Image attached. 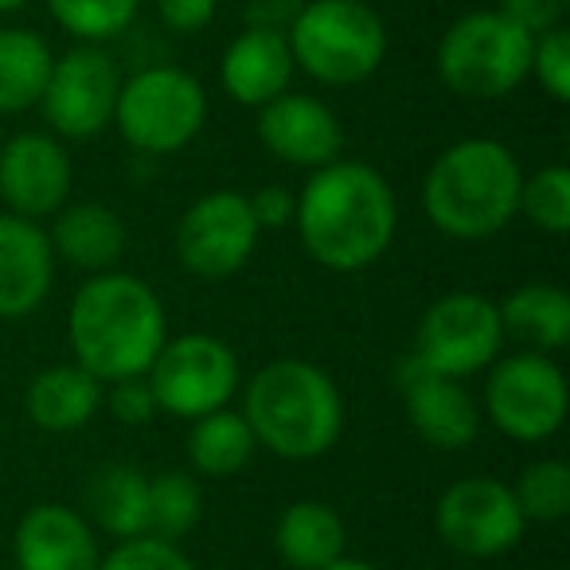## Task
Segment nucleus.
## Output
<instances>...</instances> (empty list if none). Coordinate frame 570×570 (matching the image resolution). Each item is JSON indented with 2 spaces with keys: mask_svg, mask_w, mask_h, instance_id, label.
<instances>
[{
  "mask_svg": "<svg viewBox=\"0 0 570 570\" xmlns=\"http://www.w3.org/2000/svg\"><path fill=\"white\" fill-rule=\"evenodd\" d=\"M297 235L317 266L356 274L387 254L399 230V204L383 173L364 160L313 168L297 191Z\"/></svg>",
  "mask_w": 570,
  "mask_h": 570,
  "instance_id": "obj_1",
  "label": "nucleus"
},
{
  "mask_svg": "<svg viewBox=\"0 0 570 570\" xmlns=\"http://www.w3.org/2000/svg\"><path fill=\"white\" fill-rule=\"evenodd\" d=\"M67 336L75 364L87 367L98 383L134 380L149 372L160 344L168 341L165 305L149 282L106 269L75 294Z\"/></svg>",
  "mask_w": 570,
  "mask_h": 570,
  "instance_id": "obj_2",
  "label": "nucleus"
},
{
  "mask_svg": "<svg viewBox=\"0 0 570 570\" xmlns=\"http://www.w3.org/2000/svg\"><path fill=\"white\" fill-rule=\"evenodd\" d=\"M520 160L508 145L489 137H469L442 153L430 165L422 184L426 219L442 235L476 243L492 238L520 212Z\"/></svg>",
  "mask_w": 570,
  "mask_h": 570,
  "instance_id": "obj_3",
  "label": "nucleus"
},
{
  "mask_svg": "<svg viewBox=\"0 0 570 570\" xmlns=\"http://www.w3.org/2000/svg\"><path fill=\"white\" fill-rule=\"evenodd\" d=\"M243 419L262 450L285 461H313L341 442L344 399L317 364L274 360L246 383Z\"/></svg>",
  "mask_w": 570,
  "mask_h": 570,
  "instance_id": "obj_4",
  "label": "nucleus"
},
{
  "mask_svg": "<svg viewBox=\"0 0 570 570\" xmlns=\"http://www.w3.org/2000/svg\"><path fill=\"white\" fill-rule=\"evenodd\" d=\"M285 40L294 63L325 87H356L387 56V28L367 0H305Z\"/></svg>",
  "mask_w": 570,
  "mask_h": 570,
  "instance_id": "obj_5",
  "label": "nucleus"
},
{
  "mask_svg": "<svg viewBox=\"0 0 570 570\" xmlns=\"http://www.w3.org/2000/svg\"><path fill=\"white\" fill-rule=\"evenodd\" d=\"M531 40L500 12H465L438 43V79L458 98L497 102L531 75Z\"/></svg>",
  "mask_w": 570,
  "mask_h": 570,
  "instance_id": "obj_6",
  "label": "nucleus"
},
{
  "mask_svg": "<svg viewBox=\"0 0 570 570\" xmlns=\"http://www.w3.org/2000/svg\"><path fill=\"white\" fill-rule=\"evenodd\" d=\"M207 121V90L180 67H145L121 82L114 126L137 153L165 157L196 141Z\"/></svg>",
  "mask_w": 570,
  "mask_h": 570,
  "instance_id": "obj_7",
  "label": "nucleus"
},
{
  "mask_svg": "<svg viewBox=\"0 0 570 570\" xmlns=\"http://www.w3.org/2000/svg\"><path fill=\"white\" fill-rule=\"evenodd\" d=\"M145 380H149L153 399H157V411L196 422L230 403L243 372H238V356L230 352L227 341L207 333H188L160 344Z\"/></svg>",
  "mask_w": 570,
  "mask_h": 570,
  "instance_id": "obj_8",
  "label": "nucleus"
},
{
  "mask_svg": "<svg viewBox=\"0 0 570 570\" xmlns=\"http://www.w3.org/2000/svg\"><path fill=\"white\" fill-rule=\"evenodd\" d=\"M567 403L562 367L543 352H515L500 360L484 383V411L492 426L523 445L559 434L567 422Z\"/></svg>",
  "mask_w": 570,
  "mask_h": 570,
  "instance_id": "obj_9",
  "label": "nucleus"
},
{
  "mask_svg": "<svg viewBox=\"0 0 570 570\" xmlns=\"http://www.w3.org/2000/svg\"><path fill=\"white\" fill-rule=\"evenodd\" d=\"M504 348L497 302L481 294H445L422 313L414 352L422 367L450 380H465L489 367Z\"/></svg>",
  "mask_w": 570,
  "mask_h": 570,
  "instance_id": "obj_10",
  "label": "nucleus"
},
{
  "mask_svg": "<svg viewBox=\"0 0 570 570\" xmlns=\"http://www.w3.org/2000/svg\"><path fill=\"white\" fill-rule=\"evenodd\" d=\"M434 528L445 547L469 559H497L523 539V520L515 492L497 476H465L450 484L434 508Z\"/></svg>",
  "mask_w": 570,
  "mask_h": 570,
  "instance_id": "obj_11",
  "label": "nucleus"
},
{
  "mask_svg": "<svg viewBox=\"0 0 570 570\" xmlns=\"http://www.w3.org/2000/svg\"><path fill=\"white\" fill-rule=\"evenodd\" d=\"M118 63L98 43H79L51 63L48 87H43V118L59 137L90 141L114 121L118 106Z\"/></svg>",
  "mask_w": 570,
  "mask_h": 570,
  "instance_id": "obj_12",
  "label": "nucleus"
},
{
  "mask_svg": "<svg viewBox=\"0 0 570 570\" xmlns=\"http://www.w3.org/2000/svg\"><path fill=\"white\" fill-rule=\"evenodd\" d=\"M258 223L250 215L243 191H207L199 196L188 212L180 215L176 227V254H180L184 269L207 282L230 277L246 266V258L254 254L258 243Z\"/></svg>",
  "mask_w": 570,
  "mask_h": 570,
  "instance_id": "obj_13",
  "label": "nucleus"
},
{
  "mask_svg": "<svg viewBox=\"0 0 570 570\" xmlns=\"http://www.w3.org/2000/svg\"><path fill=\"white\" fill-rule=\"evenodd\" d=\"M71 196V160L48 134H17L0 145V199L9 215L48 219Z\"/></svg>",
  "mask_w": 570,
  "mask_h": 570,
  "instance_id": "obj_14",
  "label": "nucleus"
},
{
  "mask_svg": "<svg viewBox=\"0 0 570 570\" xmlns=\"http://www.w3.org/2000/svg\"><path fill=\"white\" fill-rule=\"evenodd\" d=\"M399 395H403L406 419L419 430V438L434 450L458 453L476 442L481 430V411H476L473 395L461 387V380L438 375L422 367L414 356L399 364Z\"/></svg>",
  "mask_w": 570,
  "mask_h": 570,
  "instance_id": "obj_15",
  "label": "nucleus"
},
{
  "mask_svg": "<svg viewBox=\"0 0 570 570\" xmlns=\"http://www.w3.org/2000/svg\"><path fill=\"white\" fill-rule=\"evenodd\" d=\"M258 137L277 160L297 168H325L341 160L344 129L325 102L309 95H277L258 110Z\"/></svg>",
  "mask_w": 570,
  "mask_h": 570,
  "instance_id": "obj_16",
  "label": "nucleus"
},
{
  "mask_svg": "<svg viewBox=\"0 0 570 570\" xmlns=\"http://www.w3.org/2000/svg\"><path fill=\"white\" fill-rule=\"evenodd\" d=\"M56 250L40 223L0 215V321H24L48 302Z\"/></svg>",
  "mask_w": 570,
  "mask_h": 570,
  "instance_id": "obj_17",
  "label": "nucleus"
},
{
  "mask_svg": "<svg viewBox=\"0 0 570 570\" xmlns=\"http://www.w3.org/2000/svg\"><path fill=\"white\" fill-rule=\"evenodd\" d=\"M20 570H98V535L79 512L63 504H36L12 539Z\"/></svg>",
  "mask_w": 570,
  "mask_h": 570,
  "instance_id": "obj_18",
  "label": "nucleus"
},
{
  "mask_svg": "<svg viewBox=\"0 0 570 570\" xmlns=\"http://www.w3.org/2000/svg\"><path fill=\"white\" fill-rule=\"evenodd\" d=\"M294 71L297 63L285 32H277V28H246L223 51L219 82L238 106L262 110L266 102H274L277 95L289 90Z\"/></svg>",
  "mask_w": 570,
  "mask_h": 570,
  "instance_id": "obj_19",
  "label": "nucleus"
},
{
  "mask_svg": "<svg viewBox=\"0 0 570 570\" xmlns=\"http://www.w3.org/2000/svg\"><path fill=\"white\" fill-rule=\"evenodd\" d=\"M48 238L56 258L90 269V274H106L126 254V223H121L118 212H110L102 204L59 207L56 227H51Z\"/></svg>",
  "mask_w": 570,
  "mask_h": 570,
  "instance_id": "obj_20",
  "label": "nucleus"
},
{
  "mask_svg": "<svg viewBox=\"0 0 570 570\" xmlns=\"http://www.w3.org/2000/svg\"><path fill=\"white\" fill-rule=\"evenodd\" d=\"M102 406V383L79 364H56L28 383L24 411L48 434H71L87 426Z\"/></svg>",
  "mask_w": 570,
  "mask_h": 570,
  "instance_id": "obj_21",
  "label": "nucleus"
},
{
  "mask_svg": "<svg viewBox=\"0 0 570 570\" xmlns=\"http://www.w3.org/2000/svg\"><path fill=\"white\" fill-rule=\"evenodd\" d=\"M344 520L321 500H297L277 515L274 547L285 567L294 570H321L328 562L344 559Z\"/></svg>",
  "mask_w": 570,
  "mask_h": 570,
  "instance_id": "obj_22",
  "label": "nucleus"
},
{
  "mask_svg": "<svg viewBox=\"0 0 570 570\" xmlns=\"http://www.w3.org/2000/svg\"><path fill=\"white\" fill-rule=\"evenodd\" d=\"M504 336L520 341L528 352H554L570 341V297L559 285L528 282L497 305Z\"/></svg>",
  "mask_w": 570,
  "mask_h": 570,
  "instance_id": "obj_23",
  "label": "nucleus"
},
{
  "mask_svg": "<svg viewBox=\"0 0 570 570\" xmlns=\"http://www.w3.org/2000/svg\"><path fill=\"white\" fill-rule=\"evenodd\" d=\"M254 450V430L246 426L243 411H212L204 419L191 422L188 430V461L199 476H212V481H223V476H238L246 465H250Z\"/></svg>",
  "mask_w": 570,
  "mask_h": 570,
  "instance_id": "obj_24",
  "label": "nucleus"
},
{
  "mask_svg": "<svg viewBox=\"0 0 570 570\" xmlns=\"http://www.w3.org/2000/svg\"><path fill=\"white\" fill-rule=\"evenodd\" d=\"M51 48L28 28H0V114L40 106L51 75Z\"/></svg>",
  "mask_w": 570,
  "mask_h": 570,
  "instance_id": "obj_25",
  "label": "nucleus"
},
{
  "mask_svg": "<svg viewBox=\"0 0 570 570\" xmlns=\"http://www.w3.org/2000/svg\"><path fill=\"white\" fill-rule=\"evenodd\" d=\"M90 512L95 523L121 539L149 535V476L137 465H106L90 484Z\"/></svg>",
  "mask_w": 570,
  "mask_h": 570,
  "instance_id": "obj_26",
  "label": "nucleus"
},
{
  "mask_svg": "<svg viewBox=\"0 0 570 570\" xmlns=\"http://www.w3.org/2000/svg\"><path fill=\"white\" fill-rule=\"evenodd\" d=\"M204 515V492L196 476L160 473L149 481V535L180 543Z\"/></svg>",
  "mask_w": 570,
  "mask_h": 570,
  "instance_id": "obj_27",
  "label": "nucleus"
},
{
  "mask_svg": "<svg viewBox=\"0 0 570 570\" xmlns=\"http://www.w3.org/2000/svg\"><path fill=\"white\" fill-rule=\"evenodd\" d=\"M48 9L63 32L82 43H102L134 24L141 0H48Z\"/></svg>",
  "mask_w": 570,
  "mask_h": 570,
  "instance_id": "obj_28",
  "label": "nucleus"
},
{
  "mask_svg": "<svg viewBox=\"0 0 570 570\" xmlns=\"http://www.w3.org/2000/svg\"><path fill=\"white\" fill-rule=\"evenodd\" d=\"M515 504H520L523 520L554 523L570 512V469L562 461H531L515 481Z\"/></svg>",
  "mask_w": 570,
  "mask_h": 570,
  "instance_id": "obj_29",
  "label": "nucleus"
},
{
  "mask_svg": "<svg viewBox=\"0 0 570 570\" xmlns=\"http://www.w3.org/2000/svg\"><path fill=\"white\" fill-rule=\"evenodd\" d=\"M531 227L547 235H567L570 230V173L562 165H547L520 184V212Z\"/></svg>",
  "mask_w": 570,
  "mask_h": 570,
  "instance_id": "obj_30",
  "label": "nucleus"
},
{
  "mask_svg": "<svg viewBox=\"0 0 570 570\" xmlns=\"http://www.w3.org/2000/svg\"><path fill=\"white\" fill-rule=\"evenodd\" d=\"M98 570H196V562L180 551V543H168L157 535L121 539L106 559H98Z\"/></svg>",
  "mask_w": 570,
  "mask_h": 570,
  "instance_id": "obj_31",
  "label": "nucleus"
},
{
  "mask_svg": "<svg viewBox=\"0 0 570 570\" xmlns=\"http://www.w3.org/2000/svg\"><path fill=\"white\" fill-rule=\"evenodd\" d=\"M531 75H535L539 87H543L554 102H570V32L562 24L543 36H535V48H531Z\"/></svg>",
  "mask_w": 570,
  "mask_h": 570,
  "instance_id": "obj_32",
  "label": "nucleus"
},
{
  "mask_svg": "<svg viewBox=\"0 0 570 570\" xmlns=\"http://www.w3.org/2000/svg\"><path fill=\"white\" fill-rule=\"evenodd\" d=\"M106 403H110V414L121 426H145V422L157 419V399H153V387L145 375L110 383V399Z\"/></svg>",
  "mask_w": 570,
  "mask_h": 570,
  "instance_id": "obj_33",
  "label": "nucleus"
},
{
  "mask_svg": "<svg viewBox=\"0 0 570 570\" xmlns=\"http://www.w3.org/2000/svg\"><path fill=\"white\" fill-rule=\"evenodd\" d=\"M562 9H567V0H500L497 12L500 17H508L515 28H523V32L535 40V36L559 28Z\"/></svg>",
  "mask_w": 570,
  "mask_h": 570,
  "instance_id": "obj_34",
  "label": "nucleus"
},
{
  "mask_svg": "<svg viewBox=\"0 0 570 570\" xmlns=\"http://www.w3.org/2000/svg\"><path fill=\"white\" fill-rule=\"evenodd\" d=\"M250 204V215L258 223V230H282L294 223V212H297V196L285 184H266L258 188L254 196H246Z\"/></svg>",
  "mask_w": 570,
  "mask_h": 570,
  "instance_id": "obj_35",
  "label": "nucleus"
},
{
  "mask_svg": "<svg viewBox=\"0 0 570 570\" xmlns=\"http://www.w3.org/2000/svg\"><path fill=\"white\" fill-rule=\"evenodd\" d=\"M215 4L219 0H157V12L173 32L196 36L215 20Z\"/></svg>",
  "mask_w": 570,
  "mask_h": 570,
  "instance_id": "obj_36",
  "label": "nucleus"
},
{
  "mask_svg": "<svg viewBox=\"0 0 570 570\" xmlns=\"http://www.w3.org/2000/svg\"><path fill=\"white\" fill-rule=\"evenodd\" d=\"M302 4L305 0H250L246 17H250V28H277V32H285V24L297 17Z\"/></svg>",
  "mask_w": 570,
  "mask_h": 570,
  "instance_id": "obj_37",
  "label": "nucleus"
},
{
  "mask_svg": "<svg viewBox=\"0 0 570 570\" xmlns=\"http://www.w3.org/2000/svg\"><path fill=\"white\" fill-rule=\"evenodd\" d=\"M321 570H380V567H372V562H364V559H336V562H328V567H321Z\"/></svg>",
  "mask_w": 570,
  "mask_h": 570,
  "instance_id": "obj_38",
  "label": "nucleus"
},
{
  "mask_svg": "<svg viewBox=\"0 0 570 570\" xmlns=\"http://www.w3.org/2000/svg\"><path fill=\"white\" fill-rule=\"evenodd\" d=\"M28 0H0V12H20Z\"/></svg>",
  "mask_w": 570,
  "mask_h": 570,
  "instance_id": "obj_39",
  "label": "nucleus"
}]
</instances>
